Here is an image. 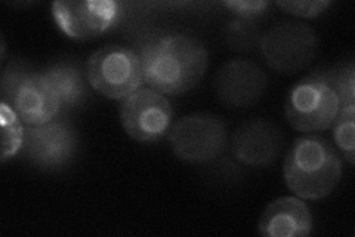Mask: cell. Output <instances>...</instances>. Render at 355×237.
Instances as JSON below:
<instances>
[{
	"mask_svg": "<svg viewBox=\"0 0 355 237\" xmlns=\"http://www.w3.org/2000/svg\"><path fill=\"white\" fill-rule=\"evenodd\" d=\"M52 15L67 38L87 40L101 36L120 17V5L113 0L55 2Z\"/></svg>",
	"mask_w": 355,
	"mask_h": 237,
	"instance_id": "30bf717a",
	"label": "cell"
},
{
	"mask_svg": "<svg viewBox=\"0 0 355 237\" xmlns=\"http://www.w3.org/2000/svg\"><path fill=\"white\" fill-rule=\"evenodd\" d=\"M21 152L39 169L58 171L73 161L77 152L76 131L64 120L27 126Z\"/></svg>",
	"mask_w": 355,
	"mask_h": 237,
	"instance_id": "9c48e42d",
	"label": "cell"
},
{
	"mask_svg": "<svg viewBox=\"0 0 355 237\" xmlns=\"http://www.w3.org/2000/svg\"><path fill=\"white\" fill-rule=\"evenodd\" d=\"M144 83L163 95H180L205 76L209 56L205 44L185 35H166L139 48Z\"/></svg>",
	"mask_w": 355,
	"mask_h": 237,
	"instance_id": "6da1fadb",
	"label": "cell"
},
{
	"mask_svg": "<svg viewBox=\"0 0 355 237\" xmlns=\"http://www.w3.org/2000/svg\"><path fill=\"white\" fill-rule=\"evenodd\" d=\"M228 9H231L237 17L240 18H249L254 19L257 17L262 15L263 10L268 6L266 2H227L224 3Z\"/></svg>",
	"mask_w": 355,
	"mask_h": 237,
	"instance_id": "ffe728a7",
	"label": "cell"
},
{
	"mask_svg": "<svg viewBox=\"0 0 355 237\" xmlns=\"http://www.w3.org/2000/svg\"><path fill=\"white\" fill-rule=\"evenodd\" d=\"M287 188L302 200L324 199L342 177L340 157L327 140L308 135L297 138L284 161Z\"/></svg>",
	"mask_w": 355,
	"mask_h": 237,
	"instance_id": "7a4b0ae2",
	"label": "cell"
},
{
	"mask_svg": "<svg viewBox=\"0 0 355 237\" xmlns=\"http://www.w3.org/2000/svg\"><path fill=\"white\" fill-rule=\"evenodd\" d=\"M335 142L349 165L355 163V104L343 106L333 123Z\"/></svg>",
	"mask_w": 355,
	"mask_h": 237,
	"instance_id": "2e32d148",
	"label": "cell"
},
{
	"mask_svg": "<svg viewBox=\"0 0 355 237\" xmlns=\"http://www.w3.org/2000/svg\"><path fill=\"white\" fill-rule=\"evenodd\" d=\"M24 131L26 128L17 113L2 101V162L14 157L22 149Z\"/></svg>",
	"mask_w": 355,
	"mask_h": 237,
	"instance_id": "e0dca14e",
	"label": "cell"
},
{
	"mask_svg": "<svg viewBox=\"0 0 355 237\" xmlns=\"http://www.w3.org/2000/svg\"><path fill=\"white\" fill-rule=\"evenodd\" d=\"M87 82L111 99L128 98L142 88V63L138 52L117 44L96 51L87 61Z\"/></svg>",
	"mask_w": 355,
	"mask_h": 237,
	"instance_id": "277c9868",
	"label": "cell"
},
{
	"mask_svg": "<svg viewBox=\"0 0 355 237\" xmlns=\"http://www.w3.org/2000/svg\"><path fill=\"white\" fill-rule=\"evenodd\" d=\"M259 47L272 70L293 74L314 60L318 40L315 31L304 22L287 21L263 33Z\"/></svg>",
	"mask_w": 355,
	"mask_h": 237,
	"instance_id": "8992f818",
	"label": "cell"
},
{
	"mask_svg": "<svg viewBox=\"0 0 355 237\" xmlns=\"http://www.w3.org/2000/svg\"><path fill=\"white\" fill-rule=\"evenodd\" d=\"M282 147L280 128L266 120H252L232 137V153L241 163L254 167L271 165L279 157Z\"/></svg>",
	"mask_w": 355,
	"mask_h": 237,
	"instance_id": "7c38bea8",
	"label": "cell"
},
{
	"mask_svg": "<svg viewBox=\"0 0 355 237\" xmlns=\"http://www.w3.org/2000/svg\"><path fill=\"white\" fill-rule=\"evenodd\" d=\"M266 76L258 64L248 60H232L220 67L215 77V92L220 103L230 108H246L262 98Z\"/></svg>",
	"mask_w": 355,
	"mask_h": 237,
	"instance_id": "8fae6325",
	"label": "cell"
},
{
	"mask_svg": "<svg viewBox=\"0 0 355 237\" xmlns=\"http://www.w3.org/2000/svg\"><path fill=\"white\" fill-rule=\"evenodd\" d=\"M2 101L27 126L44 125L61 111L60 101L43 73L30 72L21 64H10L2 74Z\"/></svg>",
	"mask_w": 355,
	"mask_h": 237,
	"instance_id": "3957f363",
	"label": "cell"
},
{
	"mask_svg": "<svg viewBox=\"0 0 355 237\" xmlns=\"http://www.w3.org/2000/svg\"><path fill=\"white\" fill-rule=\"evenodd\" d=\"M313 231V215L306 203L293 196L270 203L259 220V233L265 237H304Z\"/></svg>",
	"mask_w": 355,
	"mask_h": 237,
	"instance_id": "4fadbf2b",
	"label": "cell"
},
{
	"mask_svg": "<svg viewBox=\"0 0 355 237\" xmlns=\"http://www.w3.org/2000/svg\"><path fill=\"white\" fill-rule=\"evenodd\" d=\"M173 153L185 162L207 163L227 150V128L214 115H191L181 119L169 133Z\"/></svg>",
	"mask_w": 355,
	"mask_h": 237,
	"instance_id": "52a82bcc",
	"label": "cell"
},
{
	"mask_svg": "<svg viewBox=\"0 0 355 237\" xmlns=\"http://www.w3.org/2000/svg\"><path fill=\"white\" fill-rule=\"evenodd\" d=\"M340 110L336 92L313 73L299 81L286 101V117L292 128L313 133L333 126Z\"/></svg>",
	"mask_w": 355,
	"mask_h": 237,
	"instance_id": "5b68a950",
	"label": "cell"
},
{
	"mask_svg": "<svg viewBox=\"0 0 355 237\" xmlns=\"http://www.w3.org/2000/svg\"><path fill=\"white\" fill-rule=\"evenodd\" d=\"M318 76L336 92L340 107L355 104V67L347 63L333 67L330 70L317 72Z\"/></svg>",
	"mask_w": 355,
	"mask_h": 237,
	"instance_id": "9a60e30c",
	"label": "cell"
},
{
	"mask_svg": "<svg viewBox=\"0 0 355 237\" xmlns=\"http://www.w3.org/2000/svg\"><path fill=\"white\" fill-rule=\"evenodd\" d=\"M261 33L253 19L240 18L232 19L225 31V40L232 49L250 51L261 42Z\"/></svg>",
	"mask_w": 355,
	"mask_h": 237,
	"instance_id": "ac0fdd59",
	"label": "cell"
},
{
	"mask_svg": "<svg viewBox=\"0 0 355 237\" xmlns=\"http://www.w3.org/2000/svg\"><path fill=\"white\" fill-rule=\"evenodd\" d=\"M275 5L296 17L315 18L324 13L330 6V2H326V0H291V2H277Z\"/></svg>",
	"mask_w": 355,
	"mask_h": 237,
	"instance_id": "d6986e66",
	"label": "cell"
},
{
	"mask_svg": "<svg viewBox=\"0 0 355 237\" xmlns=\"http://www.w3.org/2000/svg\"><path fill=\"white\" fill-rule=\"evenodd\" d=\"M173 111L169 99L151 88H139L123 99L120 120L130 138L155 142L169 131Z\"/></svg>",
	"mask_w": 355,
	"mask_h": 237,
	"instance_id": "ba28073f",
	"label": "cell"
},
{
	"mask_svg": "<svg viewBox=\"0 0 355 237\" xmlns=\"http://www.w3.org/2000/svg\"><path fill=\"white\" fill-rule=\"evenodd\" d=\"M42 73L53 94L57 95L61 108L70 110L83 103L87 95V88L80 70L76 65L60 63L48 67Z\"/></svg>",
	"mask_w": 355,
	"mask_h": 237,
	"instance_id": "5bb4252c",
	"label": "cell"
}]
</instances>
